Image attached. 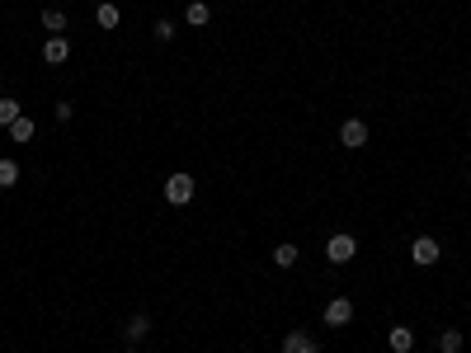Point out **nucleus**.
Wrapping results in <instances>:
<instances>
[{
  "instance_id": "f257e3e1",
  "label": "nucleus",
  "mask_w": 471,
  "mask_h": 353,
  "mask_svg": "<svg viewBox=\"0 0 471 353\" xmlns=\"http://www.w3.org/2000/svg\"><path fill=\"white\" fill-rule=\"evenodd\" d=\"M194 175H170L165 179V203H175V207H184V203H189V198H194Z\"/></svg>"
},
{
  "instance_id": "f03ea898",
  "label": "nucleus",
  "mask_w": 471,
  "mask_h": 353,
  "mask_svg": "<svg viewBox=\"0 0 471 353\" xmlns=\"http://www.w3.org/2000/svg\"><path fill=\"white\" fill-rule=\"evenodd\" d=\"M438 255H443V250H438V240H433V235H415V240H410V259L419 264V269L438 264Z\"/></svg>"
},
{
  "instance_id": "7ed1b4c3",
  "label": "nucleus",
  "mask_w": 471,
  "mask_h": 353,
  "mask_svg": "<svg viewBox=\"0 0 471 353\" xmlns=\"http://www.w3.org/2000/svg\"><path fill=\"white\" fill-rule=\"evenodd\" d=\"M339 141H344L349 151L368 146V123H363V118H344V127H339Z\"/></svg>"
},
{
  "instance_id": "20e7f679",
  "label": "nucleus",
  "mask_w": 471,
  "mask_h": 353,
  "mask_svg": "<svg viewBox=\"0 0 471 353\" xmlns=\"http://www.w3.org/2000/svg\"><path fill=\"white\" fill-rule=\"evenodd\" d=\"M325 255H330V264H349V259L358 255V240H353V235H330Z\"/></svg>"
},
{
  "instance_id": "39448f33",
  "label": "nucleus",
  "mask_w": 471,
  "mask_h": 353,
  "mask_svg": "<svg viewBox=\"0 0 471 353\" xmlns=\"http://www.w3.org/2000/svg\"><path fill=\"white\" fill-rule=\"evenodd\" d=\"M353 320V301L349 297H334L330 306H325V325H349Z\"/></svg>"
},
{
  "instance_id": "423d86ee",
  "label": "nucleus",
  "mask_w": 471,
  "mask_h": 353,
  "mask_svg": "<svg viewBox=\"0 0 471 353\" xmlns=\"http://www.w3.org/2000/svg\"><path fill=\"white\" fill-rule=\"evenodd\" d=\"M283 353H321V349H316V339L307 330H293L288 339H283Z\"/></svg>"
},
{
  "instance_id": "0eeeda50",
  "label": "nucleus",
  "mask_w": 471,
  "mask_h": 353,
  "mask_svg": "<svg viewBox=\"0 0 471 353\" xmlns=\"http://www.w3.org/2000/svg\"><path fill=\"white\" fill-rule=\"evenodd\" d=\"M387 344H392V353H410V349H415V334L406 330V325H392V334H387Z\"/></svg>"
},
{
  "instance_id": "6e6552de",
  "label": "nucleus",
  "mask_w": 471,
  "mask_h": 353,
  "mask_svg": "<svg viewBox=\"0 0 471 353\" xmlns=\"http://www.w3.org/2000/svg\"><path fill=\"white\" fill-rule=\"evenodd\" d=\"M123 334H128L132 344H137V339H146V334H151V315H146V311H137L132 320H128V330H123Z\"/></svg>"
},
{
  "instance_id": "1a4fd4ad",
  "label": "nucleus",
  "mask_w": 471,
  "mask_h": 353,
  "mask_svg": "<svg viewBox=\"0 0 471 353\" xmlns=\"http://www.w3.org/2000/svg\"><path fill=\"white\" fill-rule=\"evenodd\" d=\"M43 29H47V38H61V29H66V10H43Z\"/></svg>"
},
{
  "instance_id": "9d476101",
  "label": "nucleus",
  "mask_w": 471,
  "mask_h": 353,
  "mask_svg": "<svg viewBox=\"0 0 471 353\" xmlns=\"http://www.w3.org/2000/svg\"><path fill=\"white\" fill-rule=\"evenodd\" d=\"M43 57L52 61V66H57V61H66V57H71V47H66V38H47V42H43Z\"/></svg>"
},
{
  "instance_id": "9b49d317",
  "label": "nucleus",
  "mask_w": 471,
  "mask_h": 353,
  "mask_svg": "<svg viewBox=\"0 0 471 353\" xmlns=\"http://www.w3.org/2000/svg\"><path fill=\"white\" fill-rule=\"evenodd\" d=\"M184 19L194 24V29H203V24L213 19V10H208V5H203V0H189V10H184Z\"/></svg>"
},
{
  "instance_id": "f8f14e48",
  "label": "nucleus",
  "mask_w": 471,
  "mask_h": 353,
  "mask_svg": "<svg viewBox=\"0 0 471 353\" xmlns=\"http://www.w3.org/2000/svg\"><path fill=\"white\" fill-rule=\"evenodd\" d=\"M33 132H38V127H33V118H15V123H10V137L15 141H33Z\"/></svg>"
},
{
  "instance_id": "ddd939ff",
  "label": "nucleus",
  "mask_w": 471,
  "mask_h": 353,
  "mask_svg": "<svg viewBox=\"0 0 471 353\" xmlns=\"http://www.w3.org/2000/svg\"><path fill=\"white\" fill-rule=\"evenodd\" d=\"M118 19H123V15H118V5H109V0L95 10V24H99V29H118Z\"/></svg>"
},
{
  "instance_id": "4468645a",
  "label": "nucleus",
  "mask_w": 471,
  "mask_h": 353,
  "mask_svg": "<svg viewBox=\"0 0 471 353\" xmlns=\"http://www.w3.org/2000/svg\"><path fill=\"white\" fill-rule=\"evenodd\" d=\"M20 184V165L15 160H0V189H15Z\"/></svg>"
},
{
  "instance_id": "2eb2a0df",
  "label": "nucleus",
  "mask_w": 471,
  "mask_h": 353,
  "mask_svg": "<svg viewBox=\"0 0 471 353\" xmlns=\"http://www.w3.org/2000/svg\"><path fill=\"white\" fill-rule=\"evenodd\" d=\"M438 349L443 353H462V330H443L438 334Z\"/></svg>"
},
{
  "instance_id": "dca6fc26",
  "label": "nucleus",
  "mask_w": 471,
  "mask_h": 353,
  "mask_svg": "<svg viewBox=\"0 0 471 353\" xmlns=\"http://www.w3.org/2000/svg\"><path fill=\"white\" fill-rule=\"evenodd\" d=\"M20 118V99H0V127H10Z\"/></svg>"
},
{
  "instance_id": "f3484780",
  "label": "nucleus",
  "mask_w": 471,
  "mask_h": 353,
  "mask_svg": "<svg viewBox=\"0 0 471 353\" xmlns=\"http://www.w3.org/2000/svg\"><path fill=\"white\" fill-rule=\"evenodd\" d=\"M274 264H278V269H293V264H297V245H278Z\"/></svg>"
},
{
  "instance_id": "a211bd4d",
  "label": "nucleus",
  "mask_w": 471,
  "mask_h": 353,
  "mask_svg": "<svg viewBox=\"0 0 471 353\" xmlns=\"http://www.w3.org/2000/svg\"><path fill=\"white\" fill-rule=\"evenodd\" d=\"M151 33H156V42H170V38H175V24H170V19H160L156 29H151Z\"/></svg>"
},
{
  "instance_id": "6ab92c4d",
  "label": "nucleus",
  "mask_w": 471,
  "mask_h": 353,
  "mask_svg": "<svg viewBox=\"0 0 471 353\" xmlns=\"http://www.w3.org/2000/svg\"><path fill=\"white\" fill-rule=\"evenodd\" d=\"M128 353H137V349H128Z\"/></svg>"
},
{
  "instance_id": "aec40b11",
  "label": "nucleus",
  "mask_w": 471,
  "mask_h": 353,
  "mask_svg": "<svg viewBox=\"0 0 471 353\" xmlns=\"http://www.w3.org/2000/svg\"><path fill=\"white\" fill-rule=\"evenodd\" d=\"M467 184H471V175H467Z\"/></svg>"
}]
</instances>
